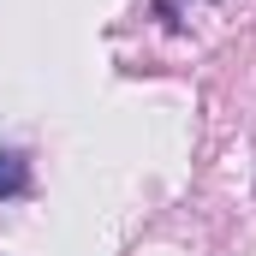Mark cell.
Instances as JSON below:
<instances>
[{
  "label": "cell",
  "mask_w": 256,
  "mask_h": 256,
  "mask_svg": "<svg viewBox=\"0 0 256 256\" xmlns=\"http://www.w3.org/2000/svg\"><path fill=\"white\" fill-rule=\"evenodd\" d=\"M30 196V161L24 149H0V202H18Z\"/></svg>",
  "instance_id": "obj_1"
}]
</instances>
